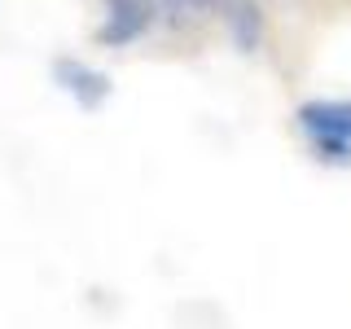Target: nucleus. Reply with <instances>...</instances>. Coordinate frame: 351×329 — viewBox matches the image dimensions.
<instances>
[{
  "label": "nucleus",
  "instance_id": "obj_1",
  "mask_svg": "<svg viewBox=\"0 0 351 329\" xmlns=\"http://www.w3.org/2000/svg\"><path fill=\"white\" fill-rule=\"evenodd\" d=\"M294 132L321 167H351V97H307L294 106Z\"/></svg>",
  "mask_w": 351,
  "mask_h": 329
},
{
  "label": "nucleus",
  "instance_id": "obj_2",
  "mask_svg": "<svg viewBox=\"0 0 351 329\" xmlns=\"http://www.w3.org/2000/svg\"><path fill=\"white\" fill-rule=\"evenodd\" d=\"M158 31V0H97L93 44L106 53L136 49Z\"/></svg>",
  "mask_w": 351,
  "mask_h": 329
},
{
  "label": "nucleus",
  "instance_id": "obj_3",
  "mask_svg": "<svg viewBox=\"0 0 351 329\" xmlns=\"http://www.w3.org/2000/svg\"><path fill=\"white\" fill-rule=\"evenodd\" d=\"M53 84H58L62 97H71L75 106L84 110V114H97L110 97H114V80H110V71H101L97 62L88 58H75V53H62V58H53Z\"/></svg>",
  "mask_w": 351,
  "mask_h": 329
},
{
  "label": "nucleus",
  "instance_id": "obj_4",
  "mask_svg": "<svg viewBox=\"0 0 351 329\" xmlns=\"http://www.w3.org/2000/svg\"><path fill=\"white\" fill-rule=\"evenodd\" d=\"M219 31L228 49L241 58H259L272 44V18L268 0H219Z\"/></svg>",
  "mask_w": 351,
  "mask_h": 329
},
{
  "label": "nucleus",
  "instance_id": "obj_5",
  "mask_svg": "<svg viewBox=\"0 0 351 329\" xmlns=\"http://www.w3.org/2000/svg\"><path fill=\"white\" fill-rule=\"evenodd\" d=\"M219 27V0H158V31L180 40L206 36Z\"/></svg>",
  "mask_w": 351,
  "mask_h": 329
}]
</instances>
